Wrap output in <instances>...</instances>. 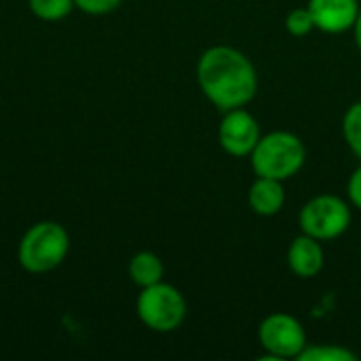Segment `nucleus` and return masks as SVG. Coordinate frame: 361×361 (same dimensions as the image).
Segmentation results:
<instances>
[{
	"instance_id": "obj_1",
	"label": "nucleus",
	"mask_w": 361,
	"mask_h": 361,
	"mask_svg": "<svg viewBox=\"0 0 361 361\" xmlns=\"http://www.w3.org/2000/svg\"><path fill=\"white\" fill-rule=\"evenodd\" d=\"M197 82L203 95L222 112L245 108L258 93V72L252 59L226 44L209 47L197 63Z\"/></svg>"
},
{
	"instance_id": "obj_2",
	"label": "nucleus",
	"mask_w": 361,
	"mask_h": 361,
	"mask_svg": "<svg viewBox=\"0 0 361 361\" xmlns=\"http://www.w3.org/2000/svg\"><path fill=\"white\" fill-rule=\"evenodd\" d=\"M68 252L70 235L66 226L53 220H40L23 233L17 245V260L25 273L44 275L61 267Z\"/></svg>"
},
{
	"instance_id": "obj_3",
	"label": "nucleus",
	"mask_w": 361,
	"mask_h": 361,
	"mask_svg": "<svg viewBox=\"0 0 361 361\" xmlns=\"http://www.w3.org/2000/svg\"><path fill=\"white\" fill-rule=\"evenodd\" d=\"M250 161L256 176L286 182L302 169L307 161V148L292 131H271L258 140Z\"/></svg>"
},
{
	"instance_id": "obj_4",
	"label": "nucleus",
	"mask_w": 361,
	"mask_h": 361,
	"mask_svg": "<svg viewBox=\"0 0 361 361\" xmlns=\"http://www.w3.org/2000/svg\"><path fill=\"white\" fill-rule=\"evenodd\" d=\"M135 313L148 330L169 334L186 319V298L176 286L159 281L142 288L135 300Z\"/></svg>"
},
{
	"instance_id": "obj_5",
	"label": "nucleus",
	"mask_w": 361,
	"mask_h": 361,
	"mask_svg": "<svg viewBox=\"0 0 361 361\" xmlns=\"http://www.w3.org/2000/svg\"><path fill=\"white\" fill-rule=\"evenodd\" d=\"M300 231L319 241H332L351 226V207L338 195H317L307 201L298 216Z\"/></svg>"
},
{
	"instance_id": "obj_6",
	"label": "nucleus",
	"mask_w": 361,
	"mask_h": 361,
	"mask_svg": "<svg viewBox=\"0 0 361 361\" xmlns=\"http://www.w3.org/2000/svg\"><path fill=\"white\" fill-rule=\"evenodd\" d=\"M258 341L264 349L262 360H298L305 351L307 332L290 313H271L258 326Z\"/></svg>"
},
{
	"instance_id": "obj_7",
	"label": "nucleus",
	"mask_w": 361,
	"mask_h": 361,
	"mask_svg": "<svg viewBox=\"0 0 361 361\" xmlns=\"http://www.w3.org/2000/svg\"><path fill=\"white\" fill-rule=\"evenodd\" d=\"M260 137V125L245 108H233L224 112L218 127V142L226 154L237 159L250 157Z\"/></svg>"
},
{
	"instance_id": "obj_8",
	"label": "nucleus",
	"mask_w": 361,
	"mask_h": 361,
	"mask_svg": "<svg viewBox=\"0 0 361 361\" xmlns=\"http://www.w3.org/2000/svg\"><path fill=\"white\" fill-rule=\"evenodd\" d=\"M307 6L313 15L315 30L326 34H343L353 30L361 8L357 0H309Z\"/></svg>"
},
{
	"instance_id": "obj_9",
	"label": "nucleus",
	"mask_w": 361,
	"mask_h": 361,
	"mask_svg": "<svg viewBox=\"0 0 361 361\" xmlns=\"http://www.w3.org/2000/svg\"><path fill=\"white\" fill-rule=\"evenodd\" d=\"M326 252L319 239L309 235H298L288 247V267L300 279L317 277L324 271Z\"/></svg>"
},
{
	"instance_id": "obj_10",
	"label": "nucleus",
	"mask_w": 361,
	"mask_h": 361,
	"mask_svg": "<svg viewBox=\"0 0 361 361\" xmlns=\"http://www.w3.org/2000/svg\"><path fill=\"white\" fill-rule=\"evenodd\" d=\"M247 203H250V207H252V212L256 216H262V218L277 216L286 205L283 182L275 180V178L256 176V180H254V184L250 186V192H247Z\"/></svg>"
},
{
	"instance_id": "obj_11",
	"label": "nucleus",
	"mask_w": 361,
	"mask_h": 361,
	"mask_svg": "<svg viewBox=\"0 0 361 361\" xmlns=\"http://www.w3.org/2000/svg\"><path fill=\"white\" fill-rule=\"evenodd\" d=\"M127 273H129V279L142 290V288L163 281L165 267H163V260L154 252L144 250V252H137L131 256V260L127 264Z\"/></svg>"
},
{
	"instance_id": "obj_12",
	"label": "nucleus",
	"mask_w": 361,
	"mask_h": 361,
	"mask_svg": "<svg viewBox=\"0 0 361 361\" xmlns=\"http://www.w3.org/2000/svg\"><path fill=\"white\" fill-rule=\"evenodd\" d=\"M27 6L34 17L49 23L66 19L76 8L74 0H27Z\"/></svg>"
},
{
	"instance_id": "obj_13",
	"label": "nucleus",
	"mask_w": 361,
	"mask_h": 361,
	"mask_svg": "<svg viewBox=\"0 0 361 361\" xmlns=\"http://www.w3.org/2000/svg\"><path fill=\"white\" fill-rule=\"evenodd\" d=\"M300 361H357V355L341 345H307Z\"/></svg>"
},
{
	"instance_id": "obj_14",
	"label": "nucleus",
	"mask_w": 361,
	"mask_h": 361,
	"mask_svg": "<svg viewBox=\"0 0 361 361\" xmlns=\"http://www.w3.org/2000/svg\"><path fill=\"white\" fill-rule=\"evenodd\" d=\"M343 135L351 152L361 161V102H355L343 118Z\"/></svg>"
},
{
	"instance_id": "obj_15",
	"label": "nucleus",
	"mask_w": 361,
	"mask_h": 361,
	"mask_svg": "<svg viewBox=\"0 0 361 361\" xmlns=\"http://www.w3.org/2000/svg\"><path fill=\"white\" fill-rule=\"evenodd\" d=\"M286 30L292 36H307V34H311L315 30V21H313V15H311L309 6L290 11L288 17H286Z\"/></svg>"
},
{
	"instance_id": "obj_16",
	"label": "nucleus",
	"mask_w": 361,
	"mask_h": 361,
	"mask_svg": "<svg viewBox=\"0 0 361 361\" xmlns=\"http://www.w3.org/2000/svg\"><path fill=\"white\" fill-rule=\"evenodd\" d=\"M123 4V0H74V6L87 15L99 17V15H108L112 11H116Z\"/></svg>"
},
{
	"instance_id": "obj_17",
	"label": "nucleus",
	"mask_w": 361,
	"mask_h": 361,
	"mask_svg": "<svg viewBox=\"0 0 361 361\" xmlns=\"http://www.w3.org/2000/svg\"><path fill=\"white\" fill-rule=\"evenodd\" d=\"M347 195H349V201H351L357 209H361V165L351 173V178H349Z\"/></svg>"
},
{
	"instance_id": "obj_18",
	"label": "nucleus",
	"mask_w": 361,
	"mask_h": 361,
	"mask_svg": "<svg viewBox=\"0 0 361 361\" xmlns=\"http://www.w3.org/2000/svg\"><path fill=\"white\" fill-rule=\"evenodd\" d=\"M353 34H355V44L361 49V8L360 15H357V21H355V25H353Z\"/></svg>"
}]
</instances>
